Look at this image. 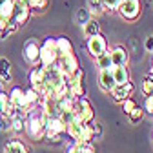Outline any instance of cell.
<instances>
[{
  "instance_id": "74e56055",
  "label": "cell",
  "mask_w": 153,
  "mask_h": 153,
  "mask_svg": "<svg viewBox=\"0 0 153 153\" xmlns=\"http://www.w3.org/2000/svg\"><path fill=\"white\" fill-rule=\"evenodd\" d=\"M144 48H146L148 51H153V35H149V36L146 38V42H144Z\"/></svg>"
},
{
  "instance_id": "d6a6232c",
  "label": "cell",
  "mask_w": 153,
  "mask_h": 153,
  "mask_svg": "<svg viewBox=\"0 0 153 153\" xmlns=\"http://www.w3.org/2000/svg\"><path fill=\"white\" fill-rule=\"evenodd\" d=\"M142 109L148 113V115H153V95H148L144 99V104H142Z\"/></svg>"
},
{
  "instance_id": "603a6c76",
  "label": "cell",
  "mask_w": 153,
  "mask_h": 153,
  "mask_svg": "<svg viewBox=\"0 0 153 153\" xmlns=\"http://www.w3.org/2000/svg\"><path fill=\"white\" fill-rule=\"evenodd\" d=\"M68 88H69V97L75 99V100H76V99H80V97H84V93H86L82 82H73V84H69Z\"/></svg>"
},
{
  "instance_id": "8fae6325",
  "label": "cell",
  "mask_w": 153,
  "mask_h": 153,
  "mask_svg": "<svg viewBox=\"0 0 153 153\" xmlns=\"http://www.w3.org/2000/svg\"><path fill=\"white\" fill-rule=\"evenodd\" d=\"M56 64H59V68H60V71L64 75H71V73H75L76 69L80 68V62H79V59H76L75 53H69V55L60 56V59L56 60Z\"/></svg>"
},
{
  "instance_id": "f35d334b",
  "label": "cell",
  "mask_w": 153,
  "mask_h": 153,
  "mask_svg": "<svg viewBox=\"0 0 153 153\" xmlns=\"http://www.w3.org/2000/svg\"><path fill=\"white\" fill-rule=\"evenodd\" d=\"M7 22H9V20H7V18H6V16H4L2 13H0V31H2V29H4V27L7 26Z\"/></svg>"
},
{
  "instance_id": "f1b7e54d",
  "label": "cell",
  "mask_w": 153,
  "mask_h": 153,
  "mask_svg": "<svg viewBox=\"0 0 153 153\" xmlns=\"http://www.w3.org/2000/svg\"><path fill=\"white\" fill-rule=\"evenodd\" d=\"M75 18H76V24H80V26H84L89 18H91V11L88 9V7H79L76 9V15H75Z\"/></svg>"
},
{
  "instance_id": "cb8c5ba5",
  "label": "cell",
  "mask_w": 153,
  "mask_h": 153,
  "mask_svg": "<svg viewBox=\"0 0 153 153\" xmlns=\"http://www.w3.org/2000/svg\"><path fill=\"white\" fill-rule=\"evenodd\" d=\"M13 7H15V0H0V13H2L7 20L13 18Z\"/></svg>"
},
{
  "instance_id": "d6986e66",
  "label": "cell",
  "mask_w": 153,
  "mask_h": 153,
  "mask_svg": "<svg viewBox=\"0 0 153 153\" xmlns=\"http://www.w3.org/2000/svg\"><path fill=\"white\" fill-rule=\"evenodd\" d=\"M109 71L113 75L115 84H124V82L129 80V69H128V66H111Z\"/></svg>"
},
{
  "instance_id": "f546056e",
  "label": "cell",
  "mask_w": 153,
  "mask_h": 153,
  "mask_svg": "<svg viewBox=\"0 0 153 153\" xmlns=\"http://www.w3.org/2000/svg\"><path fill=\"white\" fill-rule=\"evenodd\" d=\"M140 91L144 97H148V95H153V75H148L146 79L142 80L140 84Z\"/></svg>"
},
{
  "instance_id": "ba28073f",
  "label": "cell",
  "mask_w": 153,
  "mask_h": 153,
  "mask_svg": "<svg viewBox=\"0 0 153 153\" xmlns=\"http://www.w3.org/2000/svg\"><path fill=\"white\" fill-rule=\"evenodd\" d=\"M75 106H76V113H79V119L82 122H93L95 120V109L91 106V102L86 99V97H80L75 100Z\"/></svg>"
},
{
  "instance_id": "5bb4252c",
  "label": "cell",
  "mask_w": 153,
  "mask_h": 153,
  "mask_svg": "<svg viewBox=\"0 0 153 153\" xmlns=\"http://www.w3.org/2000/svg\"><path fill=\"white\" fill-rule=\"evenodd\" d=\"M44 79H46V71L42 66H33V69L29 71V84L31 88H35L36 91L42 88L44 84Z\"/></svg>"
},
{
  "instance_id": "60d3db41",
  "label": "cell",
  "mask_w": 153,
  "mask_h": 153,
  "mask_svg": "<svg viewBox=\"0 0 153 153\" xmlns=\"http://www.w3.org/2000/svg\"><path fill=\"white\" fill-rule=\"evenodd\" d=\"M151 53H153V51H151Z\"/></svg>"
},
{
  "instance_id": "7c38bea8",
  "label": "cell",
  "mask_w": 153,
  "mask_h": 153,
  "mask_svg": "<svg viewBox=\"0 0 153 153\" xmlns=\"http://www.w3.org/2000/svg\"><path fill=\"white\" fill-rule=\"evenodd\" d=\"M109 51V56H111V64L113 66H128L129 62V53L124 46H115Z\"/></svg>"
},
{
  "instance_id": "ffe728a7",
  "label": "cell",
  "mask_w": 153,
  "mask_h": 153,
  "mask_svg": "<svg viewBox=\"0 0 153 153\" xmlns=\"http://www.w3.org/2000/svg\"><path fill=\"white\" fill-rule=\"evenodd\" d=\"M55 42H56V51H59V59L64 55H69V53H75L73 51V44L68 36H55Z\"/></svg>"
},
{
  "instance_id": "e0dca14e",
  "label": "cell",
  "mask_w": 153,
  "mask_h": 153,
  "mask_svg": "<svg viewBox=\"0 0 153 153\" xmlns=\"http://www.w3.org/2000/svg\"><path fill=\"white\" fill-rule=\"evenodd\" d=\"M9 120H11V128H9V129H11L13 133H16V135L24 133V129H26V113L16 111Z\"/></svg>"
},
{
  "instance_id": "d4e9b609",
  "label": "cell",
  "mask_w": 153,
  "mask_h": 153,
  "mask_svg": "<svg viewBox=\"0 0 153 153\" xmlns=\"http://www.w3.org/2000/svg\"><path fill=\"white\" fill-rule=\"evenodd\" d=\"M26 2H27V6H29L31 13H33V11L44 13V11L48 9V6H49V0H26Z\"/></svg>"
},
{
  "instance_id": "d590c367",
  "label": "cell",
  "mask_w": 153,
  "mask_h": 153,
  "mask_svg": "<svg viewBox=\"0 0 153 153\" xmlns=\"http://www.w3.org/2000/svg\"><path fill=\"white\" fill-rule=\"evenodd\" d=\"M7 100H9V95H7L6 91L0 89V113H4V108H6Z\"/></svg>"
},
{
  "instance_id": "4fadbf2b",
  "label": "cell",
  "mask_w": 153,
  "mask_h": 153,
  "mask_svg": "<svg viewBox=\"0 0 153 153\" xmlns=\"http://www.w3.org/2000/svg\"><path fill=\"white\" fill-rule=\"evenodd\" d=\"M46 133H56V135H66V124L64 120L55 115V117H46Z\"/></svg>"
},
{
  "instance_id": "277c9868",
  "label": "cell",
  "mask_w": 153,
  "mask_h": 153,
  "mask_svg": "<svg viewBox=\"0 0 153 153\" xmlns=\"http://www.w3.org/2000/svg\"><path fill=\"white\" fill-rule=\"evenodd\" d=\"M117 13L128 22H135L139 20V16L142 13V4L140 0H122L117 7Z\"/></svg>"
},
{
  "instance_id": "83f0119b",
  "label": "cell",
  "mask_w": 153,
  "mask_h": 153,
  "mask_svg": "<svg viewBox=\"0 0 153 153\" xmlns=\"http://www.w3.org/2000/svg\"><path fill=\"white\" fill-rule=\"evenodd\" d=\"M24 93H26V99H27V102H29V108H33V106H36L38 104V99H40V93H38L35 88H27V89H24Z\"/></svg>"
},
{
  "instance_id": "ac0fdd59",
  "label": "cell",
  "mask_w": 153,
  "mask_h": 153,
  "mask_svg": "<svg viewBox=\"0 0 153 153\" xmlns=\"http://www.w3.org/2000/svg\"><path fill=\"white\" fill-rule=\"evenodd\" d=\"M99 84H100V89L108 93L115 88V80L109 69H99Z\"/></svg>"
},
{
  "instance_id": "5b68a950",
  "label": "cell",
  "mask_w": 153,
  "mask_h": 153,
  "mask_svg": "<svg viewBox=\"0 0 153 153\" xmlns=\"http://www.w3.org/2000/svg\"><path fill=\"white\" fill-rule=\"evenodd\" d=\"M86 49L88 53L93 56V59H97L99 55L106 53L108 51V40H106V36L102 33H95L91 36H88V40H86Z\"/></svg>"
},
{
  "instance_id": "484cf974",
  "label": "cell",
  "mask_w": 153,
  "mask_h": 153,
  "mask_svg": "<svg viewBox=\"0 0 153 153\" xmlns=\"http://www.w3.org/2000/svg\"><path fill=\"white\" fill-rule=\"evenodd\" d=\"M88 9L91 11V15H102L106 9H104V2L102 0H88Z\"/></svg>"
},
{
  "instance_id": "4316f807",
  "label": "cell",
  "mask_w": 153,
  "mask_h": 153,
  "mask_svg": "<svg viewBox=\"0 0 153 153\" xmlns=\"http://www.w3.org/2000/svg\"><path fill=\"white\" fill-rule=\"evenodd\" d=\"M142 117H144V109H142L140 106H135V108L128 113V119H129L131 124H139V122L142 120Z\"/></svg>"
},
{
  "instance_id": "8d00e7d4",
  "label": "cell",
  "mask_w": 153,
  "mask_h": 153,
  "mask_svg": "<svg viewBox=\"0 0 153 153\" xmlns=\"http://www.w3.org/2000/svg\"><path fill=\"white\" fill-rule=\"evenodd\" d=\"M82 153H97L93 142H84V144H82Z\"/></svg>"
},
{
  "instance_id": "ab89813d",
  "label": "cell",
  "mask_w": 153,
  "mask_h": 153,
  "mask_svg": "<svg viewBox=\"0 0 153 153\" xmlns=\"http://www.w3.org/2000/svg\"><path fill=\"white\" fill-rule=\"evenodd\" d=\"M0 35H2V31H0Z\"/></svg>"
},
{
  "instance_id": "44dd1931",
  "label": "cell",
  "mask_w": 153,
  "mask_h": 153,
  "mask_svg": "<svg viewBox=\"0 0 153 153\" xmlns=\"http://www.w3.org/2000/svg\"><path fill=\"white\" fill-rule=\"evenodd\" d=\"M82 27V33H84V36L88 38V36H91V35H95V33H100V24H99V20L97 18H89V20L84 24V26H80Z\"/></svg>"
},
{
  "instance_id": "9a60e30c",
  "label": "cell",
  "mask_w": 153,
  "mask_h": 153,
  "mask_svg": "<svg viewBox=\"0 0 153 153\" xmlns=\"http://www.w3.org/2000/svg\"><path fill=\"white\" fill-rule=\"evenodd\" d=\"M4 153H29V149L24 144V140L15 137V139H9L4 144Z\"/></svg>"
},
{
  "instance_id": "1f68e13d",
  "label": "cell",
  "mask_w": 153,
  "mask_h": 153,
  "mask_svg": "<svg viewBox=\"0 0 153 153\" xmlns=\"http://www.w3.org/2000/svg\"><path fill=\"white\" fill-rule=\"evenodd\" d=\"M120 104H122V111H124L126 115H128V113H129V111H131L133 108H135V106H137V102H135V100H133L131 97H128V99H126V100H122Z\"/></svg>"
},
{
  "instance_id": "8992f818",
  "label": "cell",
  "mask_w": 153,
  "mask_h": 153,
  "mask_svg": "<svg viewBox=\"0 0 153 153\" xmlns=\"http://www.w3.org/2000/svg\"><path fill=\"white\" fill-rule=\"evenodd\" d=\"M22 56L24 60L33 68V66H38V56H40V42L36 40V38H29V40L24 44L22 48Z\"/></svg>"
},
{
  "instance_id": "e575fe53",
  "label": "cell",
  "mask_w": 153,
  "mask_h": 153,
  "mask_svg": "<svg viewBox=\"0 0 153 153\" xmlns=\"http://www.w3.org/2000/svg\"><path fill=\"white\" fill-rule=\"evenodd\" d=\"M104 2V9L106 11H117V7H119V4L122 2V0H102Z\"/></svg>"
},
{
  "instance_id": "52a82bcc",
  "label": "cell",
  "mask_w": 153,
  "mask_h": 153,
  "mask_svg": "<svg viewBox=\"0 0 153 153\" xmlns=\"http://www.w3.org/2000/svg\"><path fill=\"white\" fill-rule=\"evenodd\" d=\"M29 16H31V9L27 6L26 0H15V7H13V18L11 20L20 27L24 24H27L29 20Z\"/></svg>"
},
{
  "instance_id": "2e32d148",
  "label": "cell",
  "mask_w": 153,
  "mask_h": 153,
  "mask_svg": "<svg viewBox=\"0 0 153 153\" xmlns=\"http://www.w3.org/2000/svg\"><path fill=\"white\" fill-rule=\"evenodd\" d=\"M13 80V69H11V62L6 56H0V82L2 84H9Z\"/></svg>"
},
{
  "instance_id": "6da1fadb",
  "label": "cell",
  "mask_w": 153,
  "mask_h": 153,
  "mask_svg": "<svg viewBox=\"0 0 153 153\" xmlns=\"http://www.w3.org/2000/svg\"><path fill=\"white\" fill-rule=\"evenodd\" d=\"M26 135L31 140H40L44 139L46 133V115L40 106H33L26 113Z\"/></svg>"
},
{
  "instance_id": "3957f363",
  "label": "cell",
  "mask_w": 153,
  "mask_h": 153,
  "mask_svg": "<svg viewBox=\"0 0 153 153\" xmlns=\"http://www.w3.org/2000/svg\"><path fill=\"white\" fill-rule=\"evenodd\" d=\"M59 60V51H56L55 36H46L40 42V56H38V66H49Z\"/></svg>"
},
{
  "instance_id": "30bf717a",
  "label": "cell",
  "mask_w": 153,
  "mask_h": 153,
  "mask_svg": "<svg viewBox=\"0 0 153 153\" xmlns=\"http://www.w3.org/2000/svg\"><path fill=\"white\" fill-rule=\"evenodd\" d=\"M133 91H135V86H133L131 80H128V82H124V84H115V88H113L109 93H111V97H113L115 102H122V100H126L128 97H131Z\"/></svg>"
},
{
  "instance_id": "836d02e7",
  "label": "cell",
  "mask_w": 153,
  "mask_h": 153,
  "mask_svg": "<svg viewBox=\"0 0 153 153\" xmlns=\"http://www.w3.org/2000/svg\"><path fill=\"white\" fill-rule=\"evenodd\" d=\"M11 128V120L6 113H0V131H7Z\"/></svg>"
},
{
  "instance_id": "9c48e42d",
  "label": "cell",
  "mask_w": 153,
  "mask_h": 153,
  "mask_svg": "<svg viewBox=\"0 0 153 153\" xmlns=\"http://www.w3.org/2000/svg\"><path fill=\"white\" fill-rule=\"evenodd\" d=\"M7 95H9V102H11V104H15L18 111L27 113V109H29V102H27L26 93H24V89H22L20 86L11 88V91H9Z\"/></svg>"
},
{
  "instance_id": "7402d4cb",
  "label": "cell",
  "mask_w": 153,
  "mask_h": 153,
  "mask_svg": "<svg viewBox=\"0 0 153 153\" xmlns=\"http://www.w3.org/2000/svg\"><path fill=\"white\" fill-rule=\"evenodd\" d=\"M95 66H97L99 69H109L113 64H111V56H109V51L99 55L97 59H95Z\"/></svg>"
},
{
  "instance_id": "7a4b0ae2",
  "label": "cell",
  "mask_w": 153,
  "mask_h": 153,
  "mask_svg": "<svg viewBox=\"0 0 153 153\" xmlns=\"http://www.w3.org/2000/svg\"><path fill=\"white\" fill-rule=\"evenodd\" d=\"M66 135L71 140H80V142H93L95 133H93V122H82L76 119L66 126Z\"/></svg>"
},
{
  "instance_id": "4dcf8cb0",
  "label": "cell",
  "mask_w": 153,
  "mask_h": 153,
  "mask_svg": "<svg viewBox=\"0 0 153 153\" xmlns=\"http://www.w3.org/2000/svg\"><path fill=\"white\" fill-rule=\"evenodd\" d=\"M82 144L80 140H71L68 146H66V153H82Z\"/></svg>"
}]
</instances>
